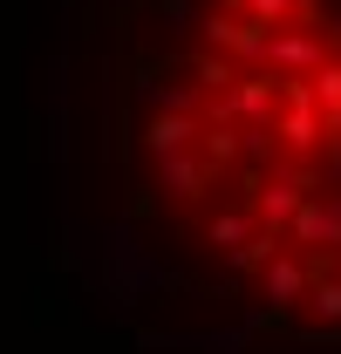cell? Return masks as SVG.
Here are the masks:
<instances>
[{"mask_svg": "<svg viewBox=\"0 0 341 354\" xmlns=\"http://www.w3.org/2000/svg\"><path fill=\"white\" fill-rule=\"evenodd\" d=\"M150 150L273 307L341 320V0H212Z\"/></svg>", "mask_w": 341, "mask_h": 354, "instance_id": "1", "label": "cell"}]
</instances>
